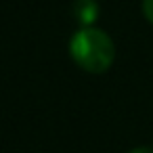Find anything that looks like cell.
Returning a JSON list of instances; mask_svg holds the SVG:
<instances>
[{"mask_svg": "<svg viewBox=\"0 0 153 153\" xmlns=\"http://www.w3.org/2000/svg\"><path fill=\"white\" fill-rule=\"evenodd\" d=\"M71 59L88 74H103L115 59V44L107 32L88 25L80 27L69 40Z\"/></svg>", "mask_w": 153, "mask_h": 153, "instance_id": "6da1fadb", "label": "cell"}, {"mask_svg": "<svg viewBox=\"0 0 153 153\" xmlns=\"http://www.w3.org/2000/svg\"><path fill=\"white\" fill-rule=\"evenodd\" d=\"M71 11H74L76 21H78L82 27L92 25V23L99 19V13H101V11H99V2H97V0H74Z\"/></svg>", "mask_w": 153, "mask_h": 153, "instance_id": "7a4b0ae2", "label": "cell"}, {"mask_svg": "<svg viewBox=\"0 0 153 153\" xmlns=\"http://www.w3.org/2000/svg\"><path fill=\"white\" fill-rule=\"evenodd\" d=\"M143 15L153 25V0H143Z\"/></svg>", "mask_w": 153, "mask_h": 153, "instance_id": "3957f363", "label": "cell"}, {"mask_svg": "<svg viewBox=\"0 0 153 153\" xmlns=\"http://www.w3.org/2000/svg\"><path fill=\"white\" fill-rule=\"evenodd\" d=\"M130 153H153V149H149V147H136V149H132Z\"/></svg>", "mask_w": 153, "mask_h": 153, "instance_id": "277c9868", "label": "cell"}]
</instances>
